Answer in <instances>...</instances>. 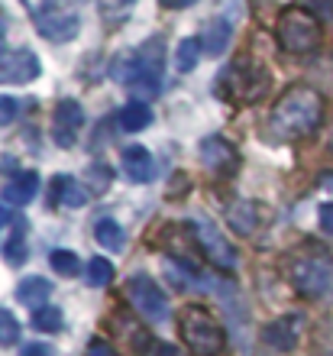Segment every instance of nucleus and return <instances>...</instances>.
<instances>
[{"mask_svg": "<svg viewBox=\"0 0 333 356\" xmlns=\"http://www.w3.org/2000/svg\"><path fill=\"white\" fill-rule=\"evenodd\" d=\"M275 36L285 52H314L320 46V19L314 13H307L304 7H288L282 10V17L275 23Z\"/></svg>", "mask_w": 333, "mask_h": 356, "instance_id": "obj_4", "label": "nucleus"}, {"mask_svg": "<svg viewBox=\"0 0 333 356\" xmlns=\"http://www.w3.org/2000/svg\"><path fill=\"white\" fill-rule=\"evenodd\" d=\"M233 42V23L227 17H217L207 23V29H204V39H201V46L204 52L211 58H220L227 49H230Z\"/></svg>", "mask_w": 333, "mask_h": 356, "instance_id": "obj_12", "label": "nucleus"}, {"mask_svg": "<svg viewBox=\"0 0 333 356\" xmlns=\"http://www.w3.org/2000/svg\"><path fill=\"white\" fill-rule=\"evenodd\" d=\"M127 295H130L133 308H136L146 321H165L168 318L165 295H162V289H159L149 275H133V279L127 282Z\"/></svg>", "mask_w": 333, "mask_h": 356, "instance_id": "obj_8", "label": "nucleus"}, {"mask_svg": "<svg viewBox=\"0 0 333 356\" xmlns=\"http://www.w3.org/2000/svg\"><path fill=\"white\" fill-rule=\"evenodd\" d=\"M324 117V101L311 88H291L282 94V101L272 111V133L278 140H301L317 130Z\"/></svg>", "mask_w": 333, "mask_h": 356, "instance_id": "obj_1", "label": "nucleus"}, {"mask_svg": "<svg viewBox=\"0 0 333 356\" xmlns=\"http://www.w3.org/2000/svg\"><path fill=\"white\" fill-rule=\"evenodd\" d=\"M62 321H65V314H62V308H56V305H39V308L33 311V327L42 330V334L58 330Z\"/></svg>", "mask_w": 333, "mask_h": 356, "instance_id": "obj_24", "label": "nucleus"}, {"mask_svg": "<svg viewBox=\"0 0 333 356\" xmlns=\"http://www.w3.org/2000/svg\"><path fill=\"white\" fill-rule=\"evenodd\" d=\"M111 279H113L111 259H104V256H91V259H88V266H84V282H88L91 289H104Z\"/></svg>", "mask_w": 333, "mask_h": 356, "instance_id": "obj_23", "label": "nucleus"}, {"mask_svg": "<svg viewBox=\"0 0 333 356\" xmlns=\"http://www.w3.org/2000/svg\"><path fill=\"white\" fill-rule=\"evenodd\" d=\"M3 259H7L10 266L26 263V224H23V220L13 224V234H10L7 246H3Z\"/></svg>", "mask_w": 333, "mask_h": 356, "instance_id": "obj_21", "label": "nucleus"}, {"mask_svg": "<svg viewBox=\"0 0 333 356\" xmlns=\"http://www.w3.org/2000/svg\"><path fill=\"white\" fill-rule=\"evenodd\" d=\"M3 42H7V29H3V23H0V49H3Z\"/></svg>", "mask_w": 333, "mask_h": 356, "instance_id": "obj_34", "label": "nucleus"}, {"mask_svg": "<svg viewBox=\"0 0 333 356\" xmlns=\"http://www.w3.org/2000/svg\"><path fill=\"white\" fill-rule=\"evenodd\" d=\"M52 295V282H46L42 275H33V279H23L17 285V298L23 301V305H29V308H39L42 301Z\"/></svg>", "mask_w": 333, "mask_h": 356, "instance_id": "obj_19", "label": "nucleus"}, {"mask_svg": "<svg viewBox=\"0 0 333 356\" xmlns=\"http://www.w3.org/2000/svg\"><path fill=\"white\" fill-rule=\"evenodd\" d=\"M146 356H185V353H181L178 347H172V343H152Z\"/></svg>", "mask_w": 333, "mask_h": 356, "instance_id": "obj_28", "label": "nucleus"}, {"mask_svg": "<svg viewBox=\"0 0 333 356\" xmlns=\"http://www.w3.org/2000/svg\"><path fill=\"white\" fill-rule=\"evenodd\" d=\"M123 172H127L133 181H139V185L152 181L156 165H152V156H149L146 146H127V149H123Z\"/></svg>", "mask_w": 333, "mask_h": 356, "instance_id": "obj_14", "label": "nucleus"}, {"mask_svg": "<svg viewBox=\"0 0 333 356\" xmlns=\"http://www.w3.org/2000/svg\"><path fill=\"white\" fill-rule=\"evenodd\" d=\"M84 3H88V0H84Z\"/></svg>", "mask_w": 333, "mask_h": 356, "instance_id": "obj_36", "label": "nucleus"}, {"mask_svg": "<svg viewBox=\"0 0 333 356\" xmlns=\"http://www.w3.org/2000/svg\"><path fill=\"white\" fill-rule=\"evenodd\" d=\"M197 240H201L207 256H211L220 269H233V266H236V253H233V246L220 236V230H213V227H207V224H197Z\"/></svg>", "mask_w": 333, "mask_h": 356, "instance_id": "obj_11", "label": "nucleus"}, {"mask_svg": "<svg viewBox=\"0 0 333 356\" xmlns=\"http://www.w3.org/2000/svg\"><path fill=\"white\" fill-rule=\"evenodd\" d=\"M49 263H52V269H56L58 275H78V272H81V259H78L72 250H56V253L49 256Z\"/></svg>", "mask_w": 333, "mask_h": 356, "instance_id": "obj_25", "label": "nucleus"}, {"mask_svg": "<svg viewBox=\"0 0 333 356\" xmlns=\"http://www.w3.org/2000/svg\"><path fill=\"white\" fill-rule=\"evenodd\" d=\"M320 227H324L327 234H333V201L320 204Z\"/></svg>", "mask_w": 333, "mask_h": 356, "instance_id": "obj_29", "label": "nucleus"}, {"mask_svg": "<svg viewBox=\"0 0 333 356\" xmlns=\"http://www.w3.org/2000/svg\"><path fill=\"white\" fill-rule=\"evenodd\" d=\"M181 337L191 347V353L197 356H220L223 343H227L220 321L213 318L207 308H201V305L185 308V314H181Z\"/></svg>", "mask_w": 333, "mask_h": 356, "instance_id": "obj_3", "label": "nucleus"}, {"mask_svg": "<svg viewBox=\"0 0 333 356\" xmlns=\"http://www.w3.org/2000/svg\"><path fill=\"white\" fill-rule=\"evenodd\" d=\"M149 123H152V111H149L146 101H130V104H123V111H120V130L139 133V130H146Z\"/></svg>", "mask_w": 333, "mask_h": 356, "instance_id": "obj_18", "label": "nucleus"}, {"mask_svg": "<svg viewBox=\"0 0 333 356\" xmlns=\"http://www.w3.org/2000/svg\"><path fill=\"white\" fill-rule=\"evenodd\" d=\"M19 356H52V347H46V343H26Z\"/></svg>", "mask_w": 333, "mask_h": 356, "instance_id": "obj_30", "label": "nucleus"}, {"mask_svg": "<svg viewBox=\"0 0 333 356\" xmlns=\"http://www.w3.org/2000/svg\"><path fill=\"white\" fill-rule=\"evenodd\" d=\"M26 3L36 19L39 36H46L49 42H72L81 33V17L65 0H26Z\"/></svg>", "mask_w": 333, "mask_h": 356, "instance_id": "obj_5", "label": "nucleus"}, {"mask_svg": "<svg viewBox=\"0 0 333 356\" xmlns=\"http://www.w3.org/2000/svg\"><path fill=\"white\" fill-rule=\"evenodd\" d=\"M201 52H204L201 39H195V36L181 39V42H178V49H175V68L181 72V75H185V72H191V68L197 65V58H201Z\"/></svg>", "mask_w": 333, "mask_h": 356, "instance_id": "obj_22", "label": "nucleus"}, {"mask_svg": "<svg viewBox=\"0 0 333 356\" xmlns=\"http://www.w3.org/2000/svg\"><path fill=\"white\" fill-rule=\"evenodd\" d=\"M19 340V324H17V318L10 314V311H0V343H17Z\"/></svg>", "mask_w": 333, "mask_h": 356, "instance_id": "obj_26", "label": "nucleus"}, {"mask_svg": "<svg viewBox=\"0 0 333 356\" xmlns=\"http://www.w3.org/2000/svg\"><path fill=\"white\" fill-rule=\"evenodd\" d=\"M84 127V111L81 104L65 97V101L56 104V113H52V136L62 149H72L74 143H78V133Z\"/></svg>", "mask_w": 333, "mask_h": 356, "instance_id": "obj_10", "label": "nucleus"}, {"mask_svg": "<svg viewBox=\"0 0 333 356\" xmlns=\"http://www.w3.org/2000/svg\"><path fill=\"white\" fill-rule=\"evenodd\" d=\"M233 81V91L230 97H236V101H259L262 94L268 91V72L259 65H252V62H240V65H233L223 72V85H230Z\"/></svg>", "mask_w": 333, "mask_h": 356, "instance_id": "obj_7", "label": "nucleus"}, {"mask_svg": "<svg viewBox=\"0 0 333 356\" xmlns=\"http://www.w3.org/2000/svg\"><path fill=\"white\" fill-rule=\"evenodd\" d=\"M298 327H301V318H278L275 324L266 327V340L272 343L275 350H291L298 343Z\"/></svg>", "mask_w": 333, "mask_h": 356, "instance_id": "obj_16", "label": "nucleus"}, {"mask_svg": "<svg viewBox=\"0 0 333 356\" xmlns=\"http://www.w3.org/2000/svg\"><path fill=\"white\" fill-rule=\"evenodd\" d=\"M36 191H39L36 172H19V175H13L7 181V188H3V201H7V204H29V201L36 197Z\"/></svg>", "mask_w": 333, "mask_h": 356, "instance_id": "obj_15", "label": "nucleus"}, {"mask_svg": "<svg viewBox=\"0 0 333 356\" xmlns=\"http://www.w3.org/2000/svg\"><path fill=\"white\" fill-rule=\"evenodd\" d=\"M19 113V101L17 97H10V94H0V127H7V123L17 120Z\"/></svg>", "mask_w": 333, "mask_h": 356, "instance_id": "obj_27", "label": "nucleus"}, {"mask_svg": "<svg viewBox=\"0 0 333 356\" xmlns=\"http://www.w3.org/2000/svg\"><path fill=\"white\" fill-rule=\"evenodd\" d=\"M123 3H133V0H123Z\"/></svg>", "mask_w": 333, "mask_h": 356, "instance_id": "obj_35", "label": "nucleus"}, {"mask_svg": "<svg viewBox=\"0 0 333 356\" xmlns=\"http://www.w3.org/2000/svg\"><path fill=\"white\" fill-rule=\"evenodd\" d=\"M162 39L152 36L120 62L117 78L133 94V101H152L162 91Z\"/></svg>", "mask_w": 333, "mask_h": 356, "instance_id": "obj_2", "label": "nucleus"}, {"mask_svg": "<svg viewBox=\"0 0 333 356\" xmlns=\"http://www.w3.org/2000/svg\"><path fill=\"white\" fill-rule=\"evenodd\" d=\"M7 220H10V214H7V207L0 204V230H3V227H7Z\"/></svg>", "mask_w": 333, "mask_h": 356, "instance_id": "obj_33", "label": "nucleus"}, {"mask_svg": "<svg viewBox=\"0 0 333 356\" xmlns=\"http://www.w3.org/2000/svg\"><path fill=\"white\" fill-rule=\"evenodd\" d=\"M39 75H42V62L29 49H13L0 56V85H29Z\"/></svg>", "mask_w": 333, "mask_h": 356, "instance_id": "obj_9", "label": "nucleus"}, {"mask_svg": "<svg viewBox=\"0 0 333 356\" xmlns=\"http://www.w3.org/2000/svg\"><path fill=\"white\" fill-rule=\"evenodd\" d=\"M94 240H97L104 250H111V253L123 250V243H127V236H123V227L117 224V220H111V217H101V220L94 224Z\"/></svg>", "mask_w": 333, "mask_h": 356, "instance_id": "obj_20", "label": "nucleus"}, {"mask_svg": "<svg viewBox=\"0 0 333 356\" xmlns=\"http://www.w3.org/2000/svg\"><path fill=\"white\" fill-rule=\"evenodd\" d=\"M165 10H185V7H195L197 0H159Z\"/></svg>", "mask_w": 333, "mask_h": 356, "instance_id": "obj_31", "label": "nucleus"}, {"mask_svg": "<svg viewBox=\"0 0 333 356\" xmlns=\"http://www.w3.org/2000/svg\"><path fill=\"white\" fill-rule=\"evenodd\" d=\"M88 356H117L107 343H91V350H88Z\"/></svg>", "mask_w": 333, "mask_h": 356, "instance_id": "obj_32", "label": "nucleus"}, {"mask_svg": "<svg viewBox=\"0 0 333 356\" xmlns=\"http://www.w3.org/2000/svg\"><path fill=\"white\" fill-rule=\"evenodd\" d=\"M201 162L213 172H223L236 162V152H233V146L227 140H220V136H207V140L201 143Z\"/></svg>", "mask_w": 333, "mask_h": 356, "instance_id": "obj_13", "label": "nucleus"}, {"mask_svg": "<svg viewBox=\"0 0 333 356\" xmlns=\"http://www.w3.org/2000/svg\"><path fill=\"white\" fill-rule=\"evenodd\" d=\"M52 201L65 207H84L88 204V188L78 185L72 175H58L52 185Z\"/></svg>", "mask_w": 333, "mask_h": 356, "instance_id": "obj_17", "label": "nucleus"}, {"mask_svg": "<svg viewBox=\"0 0 333 356\" xmlns=\"http://www.w3.org/2000/svg\"><path fill=\"white\" fill-rule=\"evenodd\" d=\"M295 289L307 298H324L333 291V266L327 259H298L291 266Z\"/></svg>", "mask_w": 333, "mask_h": 356, "instance_id": "obj_6", "label": "nucleus"}]
</instances>
